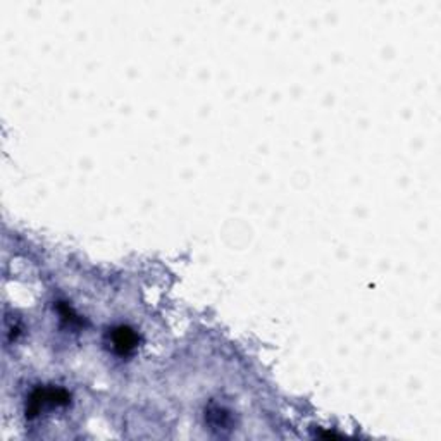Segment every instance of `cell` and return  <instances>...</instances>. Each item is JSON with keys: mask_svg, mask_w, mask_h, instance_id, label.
Wrapping results in <instances>:
<instances>
[{"mask_svg": "<svg viewBox=\"0 0 441 441\" xmlns=\"http://www.w3.org/2000/svg\"><path fill=\"white\" fill-rule=\"evenodd\" d=\"M136 343H138V338L131 330L128 328L121 326V328H115L111 332V345L112 350L119 355H128L131 353L133 350L136 348Z\"/></svg>", "mask_w": 441, "mask_h": 441, "instance_id": "1", "label": "cell"}]
</instances>
